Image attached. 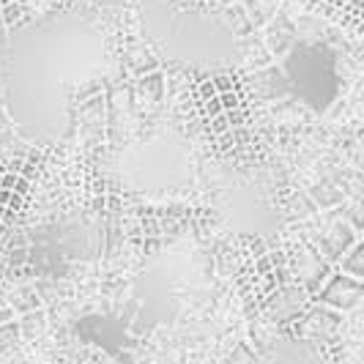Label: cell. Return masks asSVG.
Instances as JSON below:
<instances>
[{
    "mask_svg": "<svg viewBox=\"0 0 364 364\" xmlns=\"http://www.w3.org/2000/svg\"><path fill=\"white\" fill-rule=\"evenodd\" d=\"M362 296H364V279L343 272V269L328 274V279L321 285V291L315 293L318 304H326V307H331V310L337 312L353 310L362 301Z\"/></svg>",
    "mask_w": 364,
    "mask_h": 364,
    "instance_id": "1",
    "label": "cell"
},
{
    "mask_svg": "<svg viewBox=\"0 0 364 364\" xmlns=\"http://www.w3.org/2000/svg\"><path fill=\"white\" fill-rule=\"evenodd\" d=\"M353 236H356V230L346 222H337V225H331L328 228V233L323 236V241H321V250H323V255L328 257V260H340V257L346 255L348 250L356 244L353 241Z\"/></svg>",
    "mask_w": 364,
    "mask_h": 364,
    "instance_id": "2",
    "label": "cell"
},
{
    "mask_svg": "<svg viewBox=\"0 0 364 364\" xmlns=\"http://www.w3.org/2000/svg\"><path fill=\"white\" fill-rule=\"evenodd\" d=\"M340 269L348 274H353V277H359V279H364V241L353 244L346 255L340 257Z\"/></svg>",
    "mask_w": 364,
    "mask_h": 364,
    "instance_id": "3",
    "label": "cell"
},
{
    "mask_svg": "<svg viewBox=\"0 0 364 364\" xmlns=\"http://www.w3.org/2000/svg\"><path fill=\"white\" fill-rule=\"evenodd\" d=\"M346 219L356 233H364V189H359L353 200L346 205Z\"/></svg>",
    "mask_w": 364,
    "mask_h": 364,
    "instance_id": "4",
    "label": "cell"
},
{
    "mask_svg": "<svg viewBox=\"0 0 364 364\" xmlns=\"http://www.w3.org/2000/svg\"><path fill=\"white\" fill-rule=\"evenodd\" d=\"M11 307L17 312H31V310H38V296L31 288H22V291H17L14 296H11Z\"/></svg>",
    "mask_w": 364,
    "mask_h": 364,
    "instance_id": "5",
    "label": "cell"
},
{
    "mask_svg": "<svg viewBox=\"0 0 364 364\" xmlns=\"http://www.w3.org/2000/svg\"><path fill=\"white\" fill-rule=\"evenodd\" d=\"M38 326H44V315H41V310L25 312V318L19 321V331H22V334H28V337H33Z\"/></svg>",
    "mask_w": 364,
    "mask_h": 364,
    "instance_id": "6",
    "label": "cell"
},
{
    "mask_svg": "<svg viewBox=\"0 0 364 364\" xmlns=\"http://www.w3.org/2000/svg\"><path fill=\"white\" fill-rule=\"evenodd\" d=\"M0 14H3V25H17L19 17H22V6H19L17 0L3 3V6H0Z\"/></svg>",
    "mask_w": 364,
    "mask_h": 364,
    "instance_id": "7",
    "label": "cell"
},
{
    "mask_svg": "<svg viewBox=\"0 0 364 364\" xmlns=\"http://www.w3.org/2000/svg\"><path fill=\"white\" fill-rule=\"evenodd\" d=\"M211 121V129H214V134H228V129H230V121H228V112H219L214 118H208Z\"/></svg>",
    "mask_w": 364,
    "mask_h": 364,
    "instance_id": "8",
    "label": "cell"
},
{
    "mask_svg": "<svg viewBox=\"0 0 364 364\" xmlns=\"http://www.w3.org/2000/svg\"><path fill=\"white\" fill-rule=\"evenodd\" d=\"M219 99H222V107H225V109H238V107H241V96L236 93V88H233V91L219 93Z\"/></svg>",
    "mask_w": 364,
    "mask_h": 364,
    "instance_id": "9",
    "label": "cell"
},
{
    "mask_svg": "<svg viewBox=\"0 0 364 364\" xmlns=\"http://www.w3.org/2000/svg\"><path fill=\"white\" fill-rule=\"evenodd\" d=\"M203 109H205V115H208V118H214V115H219V112H225L219 93L217 96H211V99H205V102H203Z\"/></svg>",
    "mask_w": 364,
    "mask_h": 364,
    "instance_id": "10",
    "label": "cell"
},
{
    "mask_svg": "<svg viewBox=\"0 0 364 364\" xmlns=\"http://www.w3.org/2000/svg\"><path fill=\"white\" fill-rule=\"evenodd\" d=\"M214 85H217V93L233 91V80H230L228 74H219V77H214Z\"/></svg>",
    "mask_w": 364,
    "mask_h": 364,
    "instance_id": "11",
    "label": "cell"
},
{
    "mask_svg": "<svg viewBox=\"0 0 364 364\" xmlns=\"http://www.w3.org/2000/svg\"><path fill=\"white\" fill-rule=\"evenodd\" d=\"M211 96H217V85H214V80H203L200 85V99H211Z\"/></svg>",
    "mask_w": 364,
    "mask_h": 364,
    "instance_id": "12",
    "label": "cell"
},
{
    "mask_svg": "<svg viewBox=\"0 0 364 364\" xmlns=\"http://www.w3.org/2000/svg\"><path fill=\"white\" fill-rule=\"evenodd\" d=\"M17 178H19V173H14V170H9L6 176H0V186H3V189H14V183H17Z\"/></svg>",
    "mask_w": 364,
    "mask_h": 364,
    "instance_id": "13",
    "label": "cell"
},
{
    "mask_svg": "<svg viewBox=\"0 0 364 364\" xmlns=\"http://www.w3.org/2000/svg\"><path fill=\"white\" fill-rule=\"evenodd\" d=\"M28 186H31V178H25V176H19L17 183H14V192H17V195H22V198H25V195H28Z\"/></svg>",
    "mask_w": 364,
    "mask_h": 364,
    "instance_id": "14",
    "label": "cell"
},
{
    "mask_svg": "<svg viewBox=\"0 0 364 364\" xmlns=\"http://www.w3.org/2000/svg\"><path fill=\"white\" fill-rule=\"evenodd\" d=\"M272 263H274V257H260V260H257V272L263 274V277L272 274Z\"/></svg>",
    "mask_w": 364,
    "mask_h": 364,
    "instance_id": "15",
    "label": "cell"
},
{
    "mask_svg": "<svg viewBox=\"0 0 364 364\" xmlns=\"http://www.w3.org/2000/svg\"><path fill=\"white\" fill-rule=\"evenodd\" d=\"M225 112H228L230 127H238V124H241V112H238V109H225Z\"/></svg>",
    "mask_w": 364,
    "mask_h": 364,
    "instance_id": "16",
    "label": "cell"
},
{
    "mask_svg": "<svg viewBox=\"0 0 364 364\" xmlns=\"http://www.w3.org/2000/svg\"><path fill=\"white\" fill-rule=\"evenodd\" d=\"M346 6L350 9V11H356V14L364 11V0H350V3H346Z\"/></svg>",
    "mask_w": 364,
    "mask_h": 364,
    "instance_id": "17",
    "label": "cell"
},
{
    "mask_svg": "<svg viewBox=\"0 0 364 364\" xmlns=\"http://www.w3.org/2000/svg\"><path fill=\"white\" fill-rule=\"evenodd\" d=\"M9 200H11V189H3L0 186V205H9Z\"/></svg>",
    "mask_w": 364,
    "mask_h": 364,
    "instance_id": "18",
    "label": "cell"
},
{
    "mask_svg": "<svg viewBox=\"0 0 364 364\" xmlns=\"http://www.w3.org/2000/svg\"><path fill=\"white\" fill-rule=\"evenodd\" d=\"M9 127H11V121H9V115L0 109V132H9Z\"/></svg>",
    "mask_w": 364,
    "mask_h": 364,
    "instance_id": "19",
    "label": "cell"
},
{
    "mask_svg": "<svg viewBox=\"0 0 364 364\" xmlns=\"http://www.w3.org/2000/svg\"><path fill=\"white\" fill-rule=\"evenodd\" d=\"M334 3H337V6H346V3H350V0H334Z\"/></svg>",
    "mask_w": 364,
    "mask_h": 364,
    "instance_id": "20",
    "label": "cell"
},
{
    "mask_svg": "<svg viewBox=\"0 0 364 364\" xmlns=\"http://www.w3.org/2000/svg\"><path fill=\"white\" fill-rule=\"evenodd\" d=\"M3 3H11V0H0V6H3Z\"/></svg>",
    "mask_w": 364,
    "mask_h": 364,
    "instance_id": "21",
    "label": "cell"
},
{
    "mask_svg": "<svg viewBox=\"0 0 364 364\" xmlns=\"http://www.w3.org/2000/svg\"><path fill=\"white\" fill-rule=\"evenodd\" d=\"M0 25H3V14H0Z\"/></svg>",
    "mask_w": 364,
    "mask_h": 364,
    "instance_id": "22",
    "label": "cell"
}]
</instances>
